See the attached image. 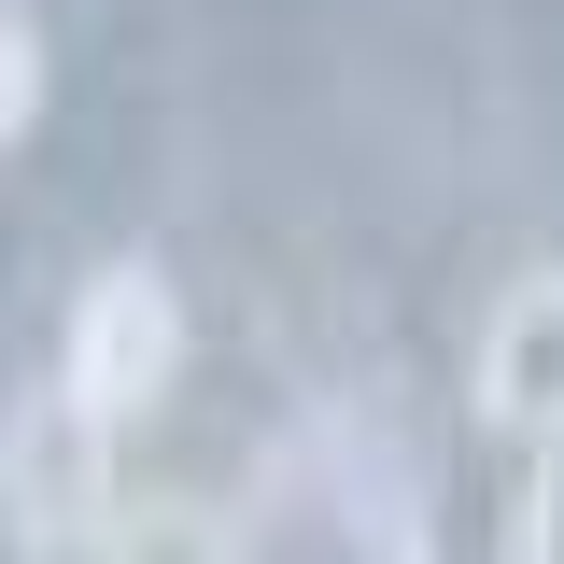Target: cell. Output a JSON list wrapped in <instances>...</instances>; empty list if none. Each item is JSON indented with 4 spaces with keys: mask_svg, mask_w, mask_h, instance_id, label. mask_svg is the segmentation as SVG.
I'll return each instance as SVG.
<instances>
[{
    "mask_svg": "<svg viewBox=\"0 0 564 564\" xmlns=\"http://www.w3.org/2000/svg\"><path fill=\"white\" fill-rule=\"evenodd\" d=\"M508 564H564V437H536V480H522V522H508Z\"/></svg>",
    "mask_w": 564,
    "mask_h": 564,
    "instance_id": "8992f818",
    "label": "cell"
},
{
    "mask_svg": "<svg viewBox=\"0 0 564 564\" xmlns=\"http://www.w3.org/2000/svg\"><path fill=\"white\" fill-rule=\"evenodd\" d=\"M170 367H184V296H170V269L113 254V269L85 282V311H70L57 381H70L99 423H128V410H155V395H170Z\"/></svg>",
    "mask_w": 564,
    "mask_h": 564,
    "instance_id": "7a4b0ae2",
    "label": "cell"
},
{
    "mask_svg": "<svg viewBox=\"0 0 564 564\" xmlns=\"http://www.w3.org/2000/svg\"><path fill=\"white\" fill-rule=\"evenodd\" d=\"M0 508H14L29 551H85L113 522V423L85 410L70 381L14 395V423H0Z\"/></svg>",
    "mask_w": 564,
    "mask_h": 564,
    "instance_id": "6da1fadb",
    "label": "cell"
},
{
    "mask_svg": "<svg viewBox=\"0 0 564 564\" xmlns=\"http://www.w3.org/2000/svg\"><path fill=\"white\" fill-rule=\"evenodd\" d=\"M466 410L494 437H564V269H522L480 325V367H466Z\"/></svg>",
    "mask_w": 564,
    "mask_h": 564,
    "instance_id": "3957f363",
    "label": "cell"
},
{
    "mask_svg": "<svg viewBox=\"0 0 564 564\" xmlns=\"http://www.w3.org/2000/svg\"><path fill=\"white\" fill-rule=\"evenodd\" d=\"M99 564H240V536L212 508H184V494H155V508H113L99 522Z\"/></svg>",
    "mask_w": 564,
    "mask_h": 564,
    "instance_id": "277c9868",
    "label": "cell"
},
{
    "mask_svg": "<svg viewBox=\"0 0 564 564\" xmlns=\"http://www.w3.org/2000/svg\"><path fill=\"white\" fill-rule=\"evenodd\" d=\"M29 128H43V29L0 0V155H14Z\"/></svg>",
    "mask_w": 564,
    "mask_h": 564,
    "instance_id": "5b68a950",
    "label": "cell"
}]
</instances>
